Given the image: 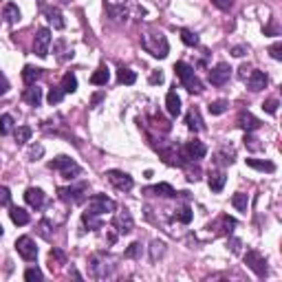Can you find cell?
I'll list each match as a JSON object with an SVG mask.
<instances>
[{"label": "cell", "instance_id": "1", "mask_svg": "<svg viewBox=\"0 0 282 282\" xmlns=\"http://www.w3.org/2000/svg\"><path fill=\"white\" fill-rule=\"evenodd\" d=\"M141 44L148 53H152L154 57H166L168 51H170V44H168V38L163 36L161 31H146L144 38H141Z\"/></svg>", "mask_w": 282, "mask_h": 282}, {"label": "cell", "instance_id": "2", "mask_svg": "<svg viewBox=\"0 0 282 282\" xmlns=\"http://www.w3.org/2000/svg\"><path fill=\"white\" fill-rule=\"evenodd\" d=\"M174 73H176V77L183 82V86L188 88L190 93H201V91H203L199 77L194 75V69H192V66H188L185 62H176V64H174Z\"/></svg>", "mask_w": 282, "mask_h": 282}, {"label": "cell", "instance_id": "3", "mask_svg": "<svg viewBox=\"0 0 282 282\" xmlns=\"http://www.w3.org/2000/svg\"><path fill=\"white\" fill-rule=\"evenodd\" d=\"M49 168H51V170H60L64 179H75V176L82 172V168H79L73 159L64 157V154H62V157H56L53 161H49Z\"/></svg>", "mask_w": 282, "mask_h": 282}, {"label": "cell", "instance_id": "4", "mask_svg": "<svg viewBox=\"0 0 282 282\" xmlns=\"http://www.w3.org/2000/svg\"><path fill=\"white\" fill-rule=\"evenodd\" d=\"M115 209H117L115 201L108 199L106 194H95L88 199V212L97 214V216H102V214H106V212H115Z\"/></svg>", "mask_w": 282, "mask_h": 282}, {"label": "cell", "instance_id": "5", "mask_svg": "<svg viewBox=\"0 0 282 282\" xmlns=\"http://www.w3.org/2000/svg\"><path fill=\"white\" fill-rule=\"evenodd\" d=\"M16 249H18V254L22 256L24 260H29V263H33V260L38 258V247H36V243H33V238H29V236H20L18 241H16Z\"/></svg>", "mask_w": 282, "mask_h": 282}, {"label": "cell", "instance_id": "6", "mask_svg": "<svg viewBox=\"0 0 282 282\" xmlns=\"http://www.w3.org/2000/svg\"><path fill=\"white\" fill-rule=\"evenodd\" d=\"M49 44H51V31L49 29H40L33 42V53L38 57H46L49 56Z\"/></svg>", "mask_w": 282, "mask_h": 282}, {"label": "cell", "instance_id": "7", "mask_svg": "<svg viewBox=\"0 0 282 282\" xmlns=\"http://www.w3.org/2000/svg\"><path fill=\"white\" fill-rule=\"evenodd\" d=\"M245 263L256 276H267V260L258 254V251H247L245 254Z\"/></svg>", "mask_w": 282, "mask_h": 282}, {"label": "cell", "instance_id": "8", "mask_svg": "<svg viewBox=\"0 0 282 282\" xmlns=\"http://www.w3.org/2000/svg\"><path fill=\"white\" fill-rule=\"evenodd\" d=\"M106 176H108V181L115 185L117 190H130V188L134 185L132 176L126 174V172H121V170H108Z\"/></svg>", "mask_w": 282, "mask_h": 282}, {"label": "cell", "instance_id": "9", "mask_svg": "<svg viewBox=\"0 0 282 282\" xmlns=\"http://www.w3.org/2000/svg\"><path fill=\"white\" fill-rule=\"evenodd\" d=\"M183 152L188 159H192V161H199V159H203L205 154H207V148L203 146V141H199V139H192V141H188V144L183 146Z\"/></svg>", "mask_w": 282, "mask_h": 282}, {"label": "cell", "instance_id": "10", "mask_svg": "<svg viewBox=\"0 0 282 282\" xmlns=\"http://www.w3.org/2000/svg\"><path fill=\"white\" fill-rule=\"evenodd\" d=\"M231 75V69L229 64H225V62H221V64H216L212 71H209V82L214 84V86H223V84L229 79Z\"/></svg>", "mask_w": 282, "mask_h": 282}, {"label": "cell", "instance_id": "11", "mask_svg": "<svg viewBox=\"0 0 282 282\" xmlns=\"http://www.w3.org/2000/svg\"><path fill=\"white\" fill-rule=\"evenodd\" d=\"M113 227L117 229V234H130V231H132V227H134L130 212H126V209H124V212L115 214V218H113Z\"/></svg>", "mask_w": 282, "mask_h": 282}, {"label": "cell", "instance_id": "12", "mask_svg": "<svg viewBox=\"0 0 282 282\" xmlns=\"http://www.w3.org/2000/svg\"><path fill=\"white\" fill-rule=\"evenodd\" d=\"M84 190L86 185H75V188H60L57 194H60L62 201H71V203H79L84 199Z\"/></svg>", "mask_w": 282, "mask_h": 282}, {"label": "cell", "instance_id": "13", "mask_svg": "<svg viewBox=\"0 0 282 282\" xmlns=\"http://www.w3.org/2000/svg\"><path fill=\"white\" fill-rule=\"evenodd\" d=\"M247 86L251 88V91H263V88H267V75L263 73V71H249V75L245 77Z\"/></svg>", "mask_w": 282, "mask_h": 282}, {"label": "cell", "instance_id": "14", "mask_svg": "<svg viewBox=\"0 0 282 282\" xmlns=\"http://www.w3.org/2000/svg\"><path fill=\"white\" fill-rule=\"evenodd\" d=\"M24 201H27L31 207L40 209L42 205H44V192H42L40 188H29V190L24 192Z\"/></svg>", "mask_w": 282, "mask_h": 282}, {"label": "cell", "instance_id": "15", "mask_svg": "<svg viewBox=\"0 0 282 282\" xmlns=\"http://www.w3.org/2000/svg\"><path fill=\"white\" fill-rule=\"evenodd\" d=\"M238 126L243 130H247V132H254V130L260 128V119H256L251 113H241L238 115Z\"/></svg>", "mask_w": 282, "mask_h": 282}, {"label": "cell", "instance_id": "16", "mask_svg": "<svg viewBox=\"0 0 282 282\" xmlns=\"http://www.w3.org/2000/svg\"><path fill=\"white\" fill-rule=\"evenodd\" d=\"M185 124H188V128H190V130H194V132L205 130V124H203V119H201V113L196 111V108H192V111L188 113V117H185Z\"/></svg>", "mask_w": 282, "mask_h": 282}, {"label": "cell", "instance_id": "17", "mask_svg": "<svg viewBox=\"0 0 282 282\" xmlns=\"http://www.w3.org/2000/svg\"><path fill=\"white\" fill-rule=\"evenodd\" d=\"M166 108H168V113H170L172 117L181 115V99H179V95H176L174 91H170L166 95Z\"/></svg>", "mask_w": 282, "mask_h": 282}, {"label": "cell", "instance_id": "18", "mask_svg": "<svg viewBox=\"0 0 282 282\" xmlns=\"http://www.w3.org/2000/svg\"><path fill=\"white\" fill-rule=\"evenodd\" d=\"M24 102L31 104V106H40V102H42V88H38L36 84H31V86L24 91Z\"/></svg>", "mask_w": 282, "mask_h": 282}, {"label": "cell", "instance_id": "19", "mask_svg": "<svg viewBox=\"0 0 282 282\" xmlns=\"http://www.w3.org/2000/svg\"><path fill=\"white\" fill-rule=\"evenodd\" d=\"M146 192H148V194H157V196H168V199L176 196L174 188H172L170 183H159V185H154V188H148Z\"/></svg>", "mask_w": 282, "mask_h": 282}, {"label": "cell", "instance_id": "20", "mask_svg": "<svg viewBox=\"0 0 282 282\" xmlns=\"http://www.w3.org/2000/svg\"><path fill=\"white\" fill-rule=\"evenodd\" d=\"M40 77H42V69H36V66H24V69H22V79H24L27 86L36 84Z\"/></svg>", "mask_w": 282, "mask_h": 282}, {"label": "cell", "instance_id": "21", "mask_svg": "<svg viewBox=\"0 0 282 282\" xmlns=\"http://www.w3.org/2000/svg\"><path fill=\"white\" fill-rule=\"evenodd\" d=\"M225 172H212L209 174V188H212V192H221L223 188H225Z\"/></svg>", "mask_w": 282, "mask_h": 282}, {"label": "cell", "instance_id": "22", "mask_svg": "<svg viewBox=\"0 0 282 282\" xmlns=\"http://www.w3.org/2000/svg\"><path fill=\"white\" fill-rule=\"evenodd\" d=\"M108 79H111V73H108L106 66H102V69H97L95 73L91 75V82L95 84V86H106Z\"/></svg>", "mask_w": 282, "mask_h": 282}, {"label": "cell", "instance_id": "23", "mask_svg": "<svg viewBox=\"0 0 282 282\" xmlns=\"http://www.w3.org/2000/svg\"><path fill=\"white\" fill-rule=\"evenodd\" d=\"M2 16H5V20L9 24H16L20 20V9L18 5H14V2H9V5H5V9H2Z\"/></svg>", "mask_w": 282, "mask_h": 282}, {"label": "cell", "instance_id": "24", "mask_svg": "<svg viewBox=\"0 0 282 282\" xmlns=\"http://www.w3.org/2000/svg\"><path fill=\"white\" fill-rule=\"evenodd\" d=\"M9 216H11V221H14L16 225H27V223H29V212H27V209H22V207H11Z\"/></svg>", "mask_w": 282, "mask_h": 282}, {"label": "cell", "instance_id": "25", "mask_svg": "<svg viewBox=\"0 0 282 282\" xmlns=\"http://www.w3.org/2000/svg\"><path fill=\"white\" fill-rule=\"evenodd\" d=\"M247 166L260 172H276V166L271 161H260V159H247Z\"/></svg>", "mask_w": 282, "mask_h": 282}, {"label": "cell", "instance_id": "26", "mask_svg": "<svg viewBox=\"0 0 282 282\" xmlns=\"http://www.w3.org/2000/svg\"><path fill=\"white\" fill-rule=\"evenodd\" d=\"M31 134H33V130L29 128V126H18V128H16V144L18 146H22V144H27L29 139H31Z\"/></svg>", "mask_w": 282, "mask_h": 282}, {"label": "cell", "instance_id": "27", "mask_svg": "<svg viewBox=\"0 0 282 282\" xmlns=\"http://www.w3.org/2000/svg\"><path fill=\"white\" fill-rule=\"evenodd\" d=\"M46 18H49V22L53 24V29H64V20H62V14L60 9H46Z\"/></svg>", "mask_w": 282, "mask_h": 282}, {"label": "cell", "instance_id": "28", "mask_svg": "<svg viewBox=\"0 0 282 282\" xmlns=\"http://www.w3.org/2000/svg\"><path fill=\"white\" fill-rule=\"evenodd\" d=\"M231 203H234V207H236L238 212H247V207H249V196L238 192V194L231 196Z\"/></svg>", "mask_w": 282, "mask_h": 282}, {"label": "cell", "instance_id": "29", "mask_svg": "<svg viewBox=\"0 0 282 282\" xmlns=\"http://www.w3.org/2000/svg\"><path fill=\"white\" fill-rule=\"evenodd\" d=\"M62 91L64 93H75L77 91V77H75L73 73H66L64 77H62Z\"/></svg>", "mask_w": 282, "mask_h": 282}, {"label": "cell", "instance_id": "30", "mask_svg": "<svg viewBox=\"0 0 282 282\" xmlns=\"http://www.w3.org/2000/svg\"><path fill=\"white\" fill-rule=\"evenodd\" d=\"M82 221H84V225H86L88 229H99V227H102L99 216H97V214H93V212H84Z\"/></svg>", "mask_w": 282, "mask_h": 282}, {"label": "cell", "instance_id": "31", "mask_svg": "<svg viewBox=\"0 0 282 282\" xmlns=\"http://www.w3.org/2000/svg\"><path fill=\"white\" fill-rule=\"evenodd\" d=\"M117 82L119 84H134L137 82V75H134V71H130V69H119L117 71Z\"/></svg>", "mask_w": 282, "mask_h": 282}, {"label": "cell", "instance_id": "32", "mask_svg": "<svg viewBox=\"0 0 282 282\" xmlns=\"http://www.w3.org/2000/svg\"><path fill=\"white\" fill-rule=\"evenodd\" d=\"M11 130H14V117L0 115V134H9Z\"/></svg>", "mask_w": 282, "mask_h": 282}, {"label": "cell", "instance_id": "33", "mask_svg": "<svg viewBox=\"0 0 282 282\" xmlns=\"http://www.w3.org/2000/svg\"><path fill=\"white\" fill-rule=\"evenodd\" d=\"M66 93L62 91V88H51L49 91V95H46V102L51 104V106H56V104H60L62 102V97H64Z\"/></svg>", "mask_w": 282, "mask_h": 282}, {"label": "cell", "instance_id": "34", "mask_svg": "<svg viewBox=\"0 0 282 282\" xmlns=\"http://www.w3.org/2000/svg\"><path fill=\"white\" fill-rule=\"evenodd\" d=\"M181 40H183V44H188V46H196V44H199V36H196V33H192L190 29H183V31H181Z\"/></svg>", "mask_w": 282, "mask_h": 282}, {"label": "cell", "instance_id": "35", "mask_svg": "<svg viewBox=\"0 0 282 282\" xmlns=\"http://www.w3.org/2000/svg\"><path fill=\"white\" fill-rule=\"evenodd\" d=\"M227 106H229V104L225 102V99H218V102H212L209 104V113H212V115H223V113L227 111Z\"/></svg>", "mask_w": 282, "mask_h": 282}, {"label": "cell", "instance_id": "36", "mask_svg": "<svg viewBox=\"0 0 282 282\" xmlns=\"http://www.w3.org/2000/svg\"><path fill=\"white\" fill-rule=\"evenodd\" d=\"M176 221H181L183 225H188V223L192 221V209H190V207L179 209V212H176Z\"/></svg>", "mask_w": 282, "mask_h": 282}, {"label": "cell", "instance_id": "37", "mask_svg": "<svg viewBox=\"0 0 282 282\" xmlns=\"http://www.w3.org/2000/svg\"><path fill=\"white\" fill-rule=\"evenodd\" d=\"M24 280L27 282H33V280H42V271L38 267H31L24 271Z\"/></svg>", "mask_w": 282, "mask_h": 282}, {"label": "cell", "instance_id": "38", "mask_svg": "<svg viewBox=\"0 0 282 282\" xmlns=\"http://www.w3.org/2000/svg\"><path fill=\"white\" fill-rule=\"evenodd\" d=\"M11 203V192L7 185H0V205H9Z\"/></svg>", "mask_w": 282, "mask_h": 282}, {"label": "cell", "instance_id": "39", "mask_svg": "<svg viewBox=\"0 0 282 282\" xmlns=\"http://www.w3.org/2000/svg\"><path fill=\"white\" fill-rule=\"evenodd\" d=\"M245 146H247V148H249V150H263V146L258 144V139H256V137H251L249 132L245 134Z\"/></svg>", "mask_w": 282, "mask_h": 282}, {"label": "cell", "instance_id": "40", "mask_svg": "<svg viewBox=\"0 0 282 282\" xmlns=\"http://www.w3.org/2000/svg\"><path fill=\"white\" fill-rule=\"evenodd\" d=\"M141 254V243H132V245L126 249V258H137Z\"/></svg>", "mask_w": 282, "mask_h": 282}, {"label": "cell", "instance_id": "41", "mask_svg": "<svg viewBox=\"0 0 282 282\" xmlns=\"http://www.w3.org/2000/svg\"><path fill=\"white\" fill-rule=\"evenodd\" d=\"M269 53H271L273 60H282V42H276V44L269 46Z\"/></svg>", "mask_w": 282, "mask_h": 282}, {"label": "cell", "instance_id": "42", "mask_svg": "<svg viewBox=\"0 0 282 282\" xmlns=\"http://www.w3.org/2000/svg\"><path fill=\"white\" fill-rule=\"evenodd\" d=\"M263 108L269 113V115H276L278 113V99H267V102L263 104Z\"/></svg>", "mask_w": 282, "mask_h": 282}, {"label": "cell", "instance_id": "43", "mask_svg": "<svg viewBox=\"0 0 282 282\" xmlns=\"http://www.w3.org/2000/svg\"><path fill=\"white\" fill-rule=\"evenodd\" d=\"M163 251H166V245H163V243H159V241H154L152 243V260H157V254L161 256Z\"/></svg>", "mask_w": 282, "mask_h": 282}, {"label": "cell", "instance_id": "44", "mask_svg": "<svg viewBox=\"0 0 282 282\" xmlns=\"http://www.w3.org/2000/svg\"><path fill=\"white\" fill-rule=\"evenodd\" d=\"M212 2H214V5H216L221 11L231 9V5H234V0H212Z\"/></svg>", "mask_w": 282, "mask_h": 282}, {"label": "cell", "instance_id": "45", "mask_svg": "<svg viewBox=\"0 0 282 282\" xmlns=\"http://www.w3.org/2000/svg\"><path fill=\"white\" fill-rule=\"evenodd\" d=\"M247 53V46H234V49H231V56L234 57H243Z\"/></svg>", "mask_w": 282, "mask_h": 282}, {"label": "cell", "instance_id": "46", "mask_svg": "<svg viewBox=\"0 0 282 282\" xmlns=\"http://www.w3.org/2000/svg\"><path fill=\"white\" fill-rule=\"evenodd\" d=\"M163 82V73L161 71H154L152 75H150V84H161Z\"/></svg>", "mask_w": 282, "mask_h": 282}, {"label": "cell", "instance_id": "47", "mask_svg": "<svg viewBox=\"0 0 282 282\" xmlns=\"http://www.w3.org/2000/svg\"><path fill=\"white\" fill-rule=\"evenodd\" d=\"M5 93H9V82L5 77H0V95H5Z\"/></svg>", "mask_w": 282, "mask_h": 282}, {"label": "cell", "instance_id": "48", "mask_svg": "<svg viewBox=\"0 0 282 282\" xmlns=\"http://www.w3.org/2000/svg\"><path fill=\"white\" fill-rule=\"evenodd\" d=\"M249 71H251L249 66H247V64H243V66H241V79H245L247 75H249Z\"/></svg>", "mask_w": 282, "mask_h": 282}, {"label": "cell", "instance_id": "49", "mask_svg": "<svg viewBox=\"0 0 282 282\" xmlns=\"http://www.w3.org/2000/svg\"><path fill=\"white\" fill-rule=\"evenodd\" d=\"M42 154V146H38V148H31V157H40Z\"/></svg>", "mask_w": 282, "mask_h": 282}, {"label": "cell", "instance_id": "50", "mask_svg": "<svg viewBox=\"0 0 282 282\" xmlns=\"http://www.w3.org/2000/svg\"><path fill=\"white\" fill-rule=\"evenodd\" d=\"M57 2H60V5H69L71 0H57Z\"/></svg>", "mask_w": 282, "mask_h": 282}, {"label": "cell", "instance_id": "51", "mask_svg": "<svg viewBox=\"0 0 282 282\" xmlns=\"http://www.w3.org/2000/svg\"><path fill=\"white\" fill-rule=\"evenodd\" d=\"M0 236H2V225H0Z\"/></svg>", "mask_w": 282, "mask_h": 282}]
</instances>
